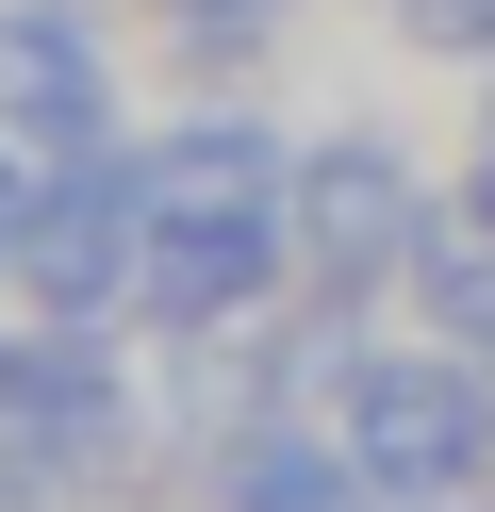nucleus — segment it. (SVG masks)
Listing matches in <instances>:
<instances>
[{
  "instance_id": "obj_13",
  "label": "nucleus",
  "mask_w": 495,
  "mask_h": 512,
  "mask_svg": "<svg viewBox=\"0 0 495 512\" xmlns=\"http://www.w3.org/2000/svg\"><path fill=\"white\" fill-rule=\"evenodd\" d=\"M446 215H462V232H495V149H479V166L446 182Z\"/></svg>"
},
{
  "instance_id": "obj_1",
  "label": "nucleus",
  "mask_w": 495,
  "mask_h": 512,
  "mask_svg": "<svg viewBox=\"0 0 495 512\" xmlns=\"http://www.w3.org/2000/svg\"><path fill=\"white\" fill-rule=\"evenodd\" d=\"M281 232H297V281H314V298H380V281H413V248L446 232V182L396 133H314Z\"/></svg>"
},
{
  "instance_id": "obj_9",
  "label": "nucleus",
  "mask_w": 495,
  "mask_h": 512,
  "mask_svg": "<svg viewBox=\"0 0 495 512\" xmlns=\"http://www.w3.org/2000/svg\"><path fill=\"white\" fill-rule=\"evenodd\" d=\"M413 314H429V347H495V232H429L413 248Z\"/></svg>"
},
{
  "instance_id": "obj_8",
  "label": "nucleus",
  "mask_w": 495,
  "mask_h": 512,
  "mask_svg": "<svg viewBox=\"0 0 495 512\" xmlns=\"http://www.w3.org/2000/svg\"><path fill=\"white\" fill-rule=\"evenodd\" d=\"M380 479H363L347 430H297V413H248V430L215 446V512H363Z\"/></svg>"
},
{
  "instance_id": "obj_12",
  "label": "nucleus",
  "mask_w": 495,
  "mask_h": 512,
  "mask_svg": "<svg viewBox=\"0 0 495 512\" xmlns=\"http://www.w3.org/2000/svg\"><path fill=\"white\" fill-rule=\"evenodd\" d=\"M17 232H33V149H0V281H17Z\"/></svg>"
},
{
  "instance_id": "obj_3",
  "label": "nucleus",
  "mask_w": 495,
  "mask_h": 512,
  "mask_svg": "<svg viewBox=\"0 0 495 512\" xmlns=\"http://www.w3.org/2000/svg\"><path fill=\"white\" fill-rule=\"evenodd\" d=\"M17 298L33 314H149V149H83V166H33V232H17Z\"/></svg>"
},
{
  "instance_id": "obj_4",
  "label": "nucleus",
  "mask_w": 495,
  "mask_h": 512,
  "mask_svg": "<svg viewBox=\"0 0 495 512\" xmlns=\"http://www.w3.org/2000/svg\"><path fill=\"white\" fill-rule=\"evenodd\" d=\"M0 149H33V166L132 149V100H116V34H99V0H0Z\"/></svg>"
},
{
  "instance_id": "obj_11",
  "label": "nucleus",
  "mask_w": 495,
  "mask_h": 512,
  "mask_svg": "<svg viewBox=\"0 0 495 512\" xmlns=\"http://www.w3.org/2000/svg\"><path fill=\"white\" fill-rule=\"evenodd\" d=\"M396 34H413V50H462V67H495V0H396Z\"/></svg>"
},
{
  "instance_id": "obj_10",
  "label": "nucleus",
  "mask_w": 495,
  "mask_h": 512,
  "mask_svg": "<svg viewBox=\"0 0 495 512\" xmlns=\"http://www.w3.org/2000/svg\"><path fill=\"white\" fill-rule=\"evenodd\" d=\"M165 34H182L198 67H248V50L281 34V0H165Z\"/></svg>"
},
{
  "instance_id": "obj_2",
  "label": "nucleus",
  "mask_w": 495,
  "mask_h": 512,
  "mask_svg": "<svg viewBox=\"0 0 495 512\" xmlns=\"http://www.w3.org/2000/svg\"><path fill=\"white\" fill-rule=\"evenodd\" d=\"M330 430L363 446L396 512H446L462 479L495 463V397H479V347H363V380L330 397Z\"/></svg>"
},
{
  "instance_id": "obj_7",
  "label": "nucleus",
  "mask_w": 495,
  "mask_h": 512,
  "mask_svg": "<svg viewBox=\"0 0 495 512\" xmlns=\"http://www.w3.org/2000/svg\"><path fill=\"white\" fill-rule=\"evenodd\" d=\"M132 149H149V215H281L297 199V133L248 116V100H198V116H165Z\"/></svg>"
},
{
  "instance_id": "obj_6",
  "label": "nucleus",
  "mask_w": 495,
  "mask_h": 512,
  "mask_svg": "<svg viewBox=\"0 0 495 512\" xmlns=\"http://www.w3.org/2000/svg\"><path fill=\"white\" fill-rule=\"evenodd\" d=\"M297 281L281 215H149V331H231Z\"/></svg>"
},
{
  "instance_id": "obj_5",
  "label": "nucleus",
  "mask_w": 495,
  "mask_h": 512,
  "mask_svg": "<svg viewBox=\"0 0 495 512\" xmlns=\"http://www.w3.org/2000/svg\"><path fill=\"white\" fill-rule=\"evenodd\" d=\"M0 446H17V463H50V479L132 463V380H116V347H99L83 314L0 331Z\"/></svg>"
},
{
  "instance_id": "obj_14",
  "label": "nucleus",
  "mask_w": 495,
  "mask_h": 512,
  "mask_svg": "<svg viewBox=\"0 0 495 512\" xmlns=\"http://www.w3.org/2000/svg\"><path fill=\"white\" fill-rule=\"evenodd\" d=\"M479 397H495V347H479Z\"/></svg>"
}]
</instances>
